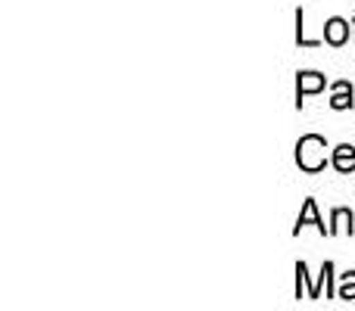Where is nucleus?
I'll use <instances>...</instances> for the list:
<instances>
[{"label":"nucleus","mask_w":355,"mask_h":311,"mask_svg":"<svg viewBox=\"0 0 355 311\" xmlns=\"http://www.w3.org/2000/svg\"><path fill=\"white\" fill-rule=\"evenodd\" d=\"M318 91H324V75L302 72L300 81H296V106H302V97H309V94H318Z\"/></svg>","instance_id":"nucleus-2"},{"label":"nucleus","mask_w":355,"mask_h":311,"mask_svg":"<svg viewBox=\"0 0 355 311\" xmlns=\"http://www.w3.org/2000/svg\"><path fill=\"white\" fill-rule=\"evenodd\" d=\"M331 106H334V109H349V106H352V85H349V81H337V85H334Z\"/></svg>","instance_id":"nucleus-6"},{"label":"nucleus","mask_w":355,"mask_h":311,"mask_svg":"<svg viewBox=\"0 0 355 311\" xmlns=\"http://www.w3.org/2000/svg\"><path fill=\"white\" fill-rule=\"evenodd\" d=\"M324 150H327L324 137H318V134L300 137V143H296V162H300V168L302 171H321L327 162Z\"/></svg>","instance_id":"nucleus-1"},{"label":"nucleus","mask_w":355,"mask_h":311,"mask_svg":"<svg viewBox=\"0 0 355 311\" xmlns=\"http://www.w3.org/2000/svg\"><path fill=\"white\" fill-rule=\"evenodd\" d=\"M324 41L334 44V47L346 44V41H349V22H346V19H327V25H324Z\"/></svg>","instance_id":"nucleus-4"},{"label":"nucleus","mask_w":355,"mask_h":311,"mask_svg":"<svg viewBox=\"0 0 355 311\" xmlns=\"http://www.w3.org/2000/svg\"><path fill=\"white\" fill-rule=\"evenodd\" d=\"M296 41H300V47H315L318 41H312V37H306V28H302V10H296Z\"/></svg>","instance_id":"nucleus-9"},{"label":"nucleus","mask_w":355,"mask_h":311,"mask_svg":"<svg viewBox=\"0 0 355 311\" xmlns=\"http://www.w3.org/2000/svg\"><path fill=\"white\" fill-rule=\"evenodd\" d=\"M334 168L343 171V175H352V171H355V147H349V143H340V147L334 150Z\"/></svg>","instance_id":"nucleus-5"},{"label":"nucleus","mask_w":355,"mask_h":311,"mask_svg":"<svg viewBox=\"0 0 355 311\" xmlns=\"http://www.w3.org/2000/svg\"><path fill=\"white\" fill-rule=\"evenodd\" d=\"M340 299L352 302L355 299V271H349V274H343V283H340Z\"/></svg>","instance_id":"nucleus-8"},{"label":"nucleus","mask_w":355,"mask_h":311,"mask_svg":"<svg viewBox=\"0 0 355 311\" xmlns=\"http://www.w3.org/2000/svg\"><path fill=\"white\" fill-rule=\"evenodd\" d=\"M306 224H315L321 233H327V237H331V227H324V221L318 218V206H315V199H306V206H302L300 218H296V231H293V233H300Z\"/></svg>","instance_id":"nucleus-3"},{"label":"nucleus","mask_w":355,"mask_h":311,"mask_svg":"<svg viewBox=\"0 0 355 311\" xmlns=\"http://www.w3.org/2000/svg\"><path fill=\"white\" fill-rule=\"evenodd\" d=\"M334 227H331V233H340V231H346V233H352V212L349 208H334Z\"/></svg>","instance_id":"nucleus-7"}]
</instances>
